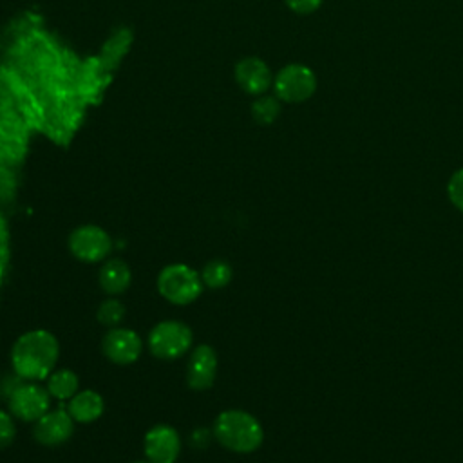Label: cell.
<instances>
[{"instance_id": "ffe728a7", "label": "cell", "mask_w": 463, "mask_h": 463, "mask_svg": "<svg viewBox=\"0 0 463 463\" xmlns=\"http://www.w3.org/2000/svg\"><path fill=\"white\" fill-rule=\"evenodd\" d=\"M447 190H449V197H450L452 204L463 212V168H459L458 172L452 174Z\"/></svg>"}, {"instance_id": "ba28073f", "label": "cell", "mask_w": 463, "mask_h": 463, "mask_svg": "<svg viewBox=\"0 0 463 463\" xmlns=\"http://www.w3.org/2000/svg\"><path fill=\"white\" fill-rule=\"evenodd\" d=\"M101 347L109 360L119 365H127L139 358L143 344L136 331L127 327H110L103 336Z\"/></svg>"}, {"instance_id": "5bb4252c", "label": "cell", "mask_w": 463, "mask_h": 463, "mask_svg": "<svg viewBox=\"0 0 463 463\" xmlns=\"http://www.w3.org/2000/svg\"><path fill=\"white\" fill-rule=\"evenodd\" d=\"M99 286L107 295H119L123 293L132 280L130 268L121 259H109L99 268Z\"/></svg>"}, {"instance_id": "d6986e66", "label": "cell", "mask_w": 463, "mask_h": 463, "mask_svg": "<svg viewBox=\"0 0 463 463\" xmlns=\"http://www.w3.org/2000/svg\"><path fill=\"white\" fill-rule=\"evenodd\" d=\"M14 436H16V427H14L13 416L0 409V449L9 447Z\"/></svg>"}, {"instance_id": "2e32d148", "label": "cell", "mask_w": 463, "mask_h": 463, "mask_svg": "<svg viewBox=\"0 0 463 463\" xmlns=\"http://www.w3.org/2000/svg\"><path fill=\"white\" fill-rule=\"evenodd\" d=\"M203 284L208 288H222L232 280V266L226 260H210L201 273Z\"/></svg>"}, {"instance_id": "8fae6325", "label": "cell", "mask_w": 463, "mask_h": 463, "mask_svg": "<svg viewBox=\"0 0 463 463\" xmlns=\"http://www.w3.org/2000/svg\"><path fill=\"white\" fill-rule=\"evenodd\" d=\"M215 373H217V354L213 347L206 344L197 345L192 351L188 367H186L188 385L195 391L208 389L215 380Z\"/></svg>"}, {"instance_id": "52a82bcc", "label": "cell", "mask_w": 463, "mask_h": 463, "mask_svg": "<svg viewBox=\"0 0 463 463\" xmlns=\"http://www.w3.org/2000/svg\"><path fill=\"white\" fill-rule=\"evenodd\" d=\"M69 250L83 262H98L110 253L112 239L103 228L96 224H83L69 235Z\"/></svg>"}, {"instance_id": "277c9868", "label": "cell", "mask_w": 463, "mask_h": 463, "mask_svg": "<svg viewBox=\"0 0 463 463\" xmlns=\"http://www.w3.org/2000/svg\"><path fill=\"white\" fill-rule=\"evenodd\" d=\"M192 329L179 320H163L148 333V349L154 356L172 360L192 347Z\"/></svg>"}, {"instance_id": "e0dca14e", "label": "cell", "mask_w": 463, "mask_h": 463, "mask_svg": "<svg viewBox=\"0 0 463 463\" xmlns=\"http://www.w3.org/2000/svg\"><path fill=\"white\" fill-rule=\"evenodd\" d=\"M280 114V103L275 96H260L251 105V116L260 125L273 123Z\"/></svg>"}, {"instance_id": "44dd1931", "label": "cell", "mask_w": 463, "mask_h": 463, "mask_svg": "<svg viewBox=\"0 0 463 463\" xmlns=\"http://www.w3.org/2000/svg\"><path fill=\"white\" fill-rule=\"evenodd\" d=\"M284 2L291 11L298 14H309L315 9H318V5L322 4V0H284Z\"/></svg>"}, {"instance_id": "7c38bea8", "label": "cell", "mask_w": 463, "mask_h": 463, "mask_svg": "<svg viewBox=\"0 0 463 463\" xmlns=\"http://www.w3.org/2000/svg\"><path fill=\"white\" fill-rule=\"evenodd\" d=\"M235 81L244 92L259 96L271 85V71L260 58L248 56L235 65Z\"/></svg>"}, {"instance_id": "9c48e42d", "label": "cell", "mask_w": 463, "mask_h": 463, "mask_svg": "<svg viewBox=\"0 0 463 463\" xmlns=\"http://www.w3.org/2000/svg\"><path fill=\"white\" fill-rule=\"evenodd\" d=\"M145 454L152 463H174L181 452L179 432L170 425H156L145 436Z\"/></svg>"}, {"instance_id": "5b68a950", "label": "cell", "mask_w": 463, "mask_h": 463, "mask_svg": "<svg viewBox=\"0 0 463 463\" xmlns=\"http://www.w3.org/2000/svg\"><path fill=\"white\" fill-rule=\"evenodd\" d=\"M273 87L280 101L300 103L311 98V94L315 92L317 78L309 67L302 63H289L277 72Z\"/></svg>"}, {"instance_id": "4fadbf2b", "label": "cell", "mask_w": 463, "mask_h": 463, "mask_svg": "<svg viewBox=\"0 0 463 463\" xmlns=\"http://www.w3.org/2000/svg\"><path fill=\"white\" fill-rule=\"evenodd\" d=\"M105 403L99 392L85 389V391H78L67 405V412L72 416L74 421L80 423H90L94 420H98L103 414Z\"/></svg>"}, {"instance_id": "8992f818", "label": "cell", "mask_w": 463, "mask_h": 463, "mask_svg": "<svg viewBox=\"0 0 463 463\" xmlns=\"http://www.w3.org/2000/svg\"><path fill=\"white\" fill-rule=\"evenodd\" d=\"M9 412L22 421L40 420L51 405V394L47 387L38 383H22L13 389L7 398Z\"/></svg>"}, {"instance_id": "30bf717a", "label": "cell", "mask_w": 463, "mask_h": 463, "mask_svg": "<svg viewBox=\"0 0 463 463\" xmlns=\"http://www.w3.org/2000/svg\"><path fill=\"white\" fill-rule=\"evenodd\" d=\"M74 432V420L72 416L63 411H47L40 420L34 421L33 434L38 443L47 447H56L65 443Z\"/></svg>"}, {"instance_id": "7402d4cb", "label": "cell", "mask_w": 463, "mask_h": 463, "mask_svg": "<svg viewBox=\"0 0 463 463\" xmlns=\"http://www.w3.org/2000/svg\"><path fill=\"white\" fill-rule=\"evenodd\" d=\"M137 463H152V461H137Z\"/></svg>"}, {"instance_id": "9a60e30c", "label": "cell", "mask_w": 463, "mask_h": 463, "mask_svg": "<svg viewBox=\"0 0 463 463\" xmlns=\"http://www.w3.org/2000/svg\"><path fill=\"white\" fill-rule=\"evenodd\" d=\"M45 380L49 394L56 400H71L80 387V378L71 369H56Z\"/></svg>"}, {"instance_id": "7a4b0ae2", "label": "cell", "mask_w": 463, "mask_h": 463, "mask_svg": "<svg viewBox=\"0 0 463 463\" xmlns=\"http://www.w3.org/2000/svg\"><path fill=\"white\" fill-rule=\"evenodd\" d=\"M213 436L228 450L250 454L260 447L264 430L257 418H253L250 412L230 409L215 418Z\"/></svg>"}, {"instance_id": "6da1fadb", "label": "cell", "mask_w": 463, "mask_h": 463, "mask_svg": "<svg viewBox=\"0 0 463 463\" xmlns=\"http://www.w3.org/2000/svg\"><path fill=\"white\" fill-rule=\"evenodd\" d=\"M58 340L43 329L24 333L13 345L11 362L18 376L25 380H45L58 362Z\"/></svg>"}, {"instance_id": "3957f363", "label": "cell", "mask_w": 463, "mask_h": 463, "mask_svg": "<svg viewBox=\"0 0 463 463\" xmlns=\"http://www.w3.org/2000/svg\"><path fill=\"white\" fill-rule=\"evenodd\" d=\"M159 293L172 304L184 306L194 302L203 291L201 275L186 264H170L157 277Z\"/></svg>"}, {"instance_id": "ac0fdd59", "label": "cell", "mask_w": 463, "mask_h": 463, "mask_svg": "<svg viewBox=\"0 0 463 463\" xmlns=\"http://www.w3.org/2000/svg\"><path fill=\"white\" fill-rule=\"evenodd\" d=\"M123 317H125V306L118 298H105L96 311L98 322L107 327H118Z\"/></svg>"}]
</instances>
